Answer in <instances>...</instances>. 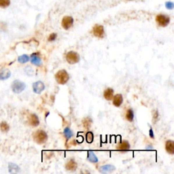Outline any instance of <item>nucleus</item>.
Returning a JSON list of instances; mask_svg holds the SVG:
<instances>
[{"label":"nucleus","mask_w":174,"mask_h":174,"mask_svg":"<svg viewBox=\"0 0 174 174\" xmlns=\"http://www.w3.org/2000/svg\"><path fill=\"white\" fill-rule=\"evenodd\" d=\"M63 134H64V136L65 137V138L67 139H70L71 137H72L73 136V132H72V131L71 130V129L70 128H69V127H66V128L64 129Z\"/></svg>","instance_id":"4be33fe9"},{"label":"nucleus","mask_w":174,"mask_h":174,"mask_svg":"<svg viewBox=\"0 0 174 174\" xmlns=\"http://www.w3.org/2000/svg\"><path fill=\"white\" fill-rule=\"evenodd\" d=\"M149 135H150V138H152V139L155 138V135H154V132H153L152 129H150V131H149Z\"/></svg>","instance_id":"cd10ccee"},{"label":"nucleus","mask_w":174,"mask_h":174,"mask_svg":"<svg viewBox=\"0 0 174 174\" xmlns=\"http://www.w3.org/2000/svg\"><path fill=\"white\" fill-rule=\"evenodd\" d=\"M165 150L170 155L174 154V142L172 140H167L165 143Z\"/></svg>","instance_id":"2eb2a0df"},{"label":"nucleus","mask_w":174,"mask_h":174,"mask_svg":"<svg viewBox=\"0 0 174 174\" xmlns=\"http://www.w3.org/2000/svg\"><path fill=\"white\" fill-rule=\"evenodd\" d=\"M11 76V72L8 69L3 68L0 70V80H6Z\"/></svg>","instance_id":"9d476101"},{"label":"nucleus","mask_w":174,"mask_h":174,"mask_svg":"<svg viewBox=\"0 0 174 174\" xmlns=\"http://www.w3.org/2000/svg\"><path fill=\"white\" fill-rule=\"evenodd\" d=\"M56 37H57V35H56V33H51L50 35H49V37H48V40L49 42H53L54 40H56Z\"/></svg>","instance_id":"bb28decb"},{"label":"nucleus","mask_w":174,"mask_h":174,"mask_svg":"<svg viewBox=\"0 0 174 174\" xmlns=\"http://www.w3.org/2000/svg\"><path fill=\"white\" fill-rule=\"evenodd\" d=\"M78 167L76 162L74 160H70L65 165V169L68 171H75Z\"/></svg>","instance_id":"dca6fc26"},{"label":"nucleus","mask_w":174,"mask_h":174,"mask_svg":"<svg viewBox=\"0 0 174 174\" xmlns=\"http://www.w3.org/2000/svg\"><path fill=\"white\" fill-rule=\"evenodd\" d=\"M156 21L159 26L165 27L169 24L170 18L164 15H159L156 17Z\"/></svg>","instance_id":"39448f33"},{"label":"nucleus","mask_w":174,"mask_h":174,"mask_svg":"<svg viewBox=\"0 0 174 174\" xmlns=\"http://www.w3.org/2000/svg\"><path fill=\"white\" fill-rule=\"evenodd\" d=\"M104 97L106 100H112L113 97H114V90L110 88H106L104 92Z\"/></svg>","instance_id":"f3484780"},{"label":"nucleus","mask_w":174,"mask_h":174,"mask_svg":"<svg viewBox=\"0 0 174 174\" xmlns=\"http://www.w3.org/2000/svg\"><path fill=\"white\" fill-rule=\"evenodd\" d=\"M10 5V0H0V8H6Z\"/></svg>","instance_id":"5701e85b"},{"label":"nucleus","mask_w":174,"mask_h":174,"mask_svg":"<svg viewBox=\"0 0 174 174\" xmlns=\"http://www.w3.org/2000/svg\"><path fill=\"white\" fill-rule=\"evenodd\" d=\"M73 24H74V19H73L72 17H70V16L64 17L61 22L62 27L65 30L70 29L72 27Z\"/></svg>","instance_id":"423d86ee"},{"label":"nucleus","mask_w":174,"mask_h":174,"mask_svg":"<svg viewBox=\"0 0 174 174\" xmlns=\"http://www.w3.org/2000/svg\"><path fill=\"white\" fill-rule=\"evenodd\" d=\"M33 90L36 94H40L45 89V85L42 81H38L33 84Z\"/></svg>","instance_id":"6e6552de"},{"label":"nucleus","mask_w":174,"mask_h":174,"mask_svg":"<svg viewBox=\"0 0 174 174\" xmlns=\"http://www.w3.org/2000/svg\"><path fill=\"white\" fill-rule=\"evenodd\" d=\"M54 78L58 84H65L68 82L70 76H69L68 73L66 72V70H61L56 73V74L54 75Z\"/></svg>","instance_id":"f257e3e1"},{"label":"nucleus","mask_w":174,"mask_h":174,"mask_svg":"<svg viewBox=\"0 0 174 174\" xmlns=\"http://www.w3.org/2000/svg\"><path fill=\"white\" fill-rule=\"evenodd\" d=\"M8 170L10 173H17L20 171V168L15 163H8Z\"/></svg>","instance_id":"6ab92c4d"},{"label":"nucleus","mask_w":174,"mask_h":174,"mask_svg":"<svg viewBox=\"0 0 174 174\" xmlns=\"http://www.w3.org/2000/svg\"><path fill=\"white\" fill-rule=\"evenodd\" d=\"M29 61V56L27 55V54H23V55L19 56L18 57V61H19L20 63H26Z\"/></svg>","instance_id":"412c9836"},{"label":"nucleus","mask_w":174,"mask_h":174,"mask_svg":"<svg viewBox=\"0 0 174 174\" xmlns=\"http://www.w3.org/2000/svg\"><path fill=\"white\" fill-rule=\"evenodd\" d=\"M130 144H129V141H123L122 142L117 145V150L121 152H125L129 150L130 149Z\"/></svg>","instance_id":"4468645a"},{"label":"nucleus","mask_w":174,"mask_h":174,"mask_svg":"<svg viewBox=\"0 0 174 174\" xmlns=\"http://www.w3.org/2000/svg\"><path fill=\"white\" fill-rule=\"evenodd\" d=\"M113 105L116 107H120L123 102V97L121 94H116L113 97Z\"/></svg>","instance_id":"f8f14e48"},{"label":"nucleus","mask_w":174,"mask_h":174,"mask_svg":"<svg viewBox=\"0 0 174 174\" xmlns=\"http://www.w3.org/2000/svg\"><path fill=\"white\" fill-rule=\"evenodd\" d=\"M87 159H88V161H90V163H96L98 162V158L95 155L93 152L92 151H88V156H87Z\"/></svg>","instance_id":"a211bd4d"},{"label":"nucleus","mask_w":174,"mask_h":174,"mask_svg":"<svg viewBox=\"0 0 174 174\" xmlns=\"http://www.w3.org/2000/svg\"><path fill=\"white\" fill-rule=\"evenodd\" d=\"M93 33L95 37L103 38L104 36V28L102 25H95L93 29Z\"/></svg>","instance_id":"0eeeda50"},{"label":"nucleus","mask_w":174,"mask_h":174,"mask_svg":"<svg viewBox=\"0 0 174 174\" xmlns=\"http://www.w3.org/2000/svg\"><path fill=\"white\" fill-rule=\"evenodd\" d=\"M91 124H92V120H91V119L89 118H85V119H84V120H83V125H84L85 128H86V129L90 128Z\"/></svg>","instance_id":"b1692460"},{"label":"nucleus","mask_w":174,"mask_h":174,"mask_svg":"<svg viewBox=\"0 0 174 174\" xmlns=\"http://www.w3.org/2000/svg\"><path fill=\"white\" fill-rule=\"evenodd\" d=\"M129 1H130V0H129Z\"/></svg>","instance_id":"c756f323"},{"label":"nucleus","mask_w":174,"mask_h":174,"mask_svg":"<svg viewBox=\"0 0 174 174\" xmlns=\"http://www.w3.org/2000/svg\"><path fill=\"white\" fill-rule=\"evenodd\" d=\"M33 140L38 144H43L48 139V135L44 131L38 130L33 135Z\"/></svg>","instance_id":"f03ea898"},{"label":"nucleus","mask_w":174,"mask_h":174,"mask_svg":"<svg viewBox=\"0 0 174 174\" xmlns=\"http://www.w3.org/2000/svg\"><path fill=\"white\" fill-rule=\"evenodd\" d=\"M30 61H31L32 64L35 65L36 66H40L42 63L41 58L37 53H33L31 54V57H30Z\"/></svg>","instance_id":"1a4fd4ad"},{"label":"nucleus","mask_w":174,"mask_h":174,"mask_svg":"<svg viewBox=\"0 0 174 174\" xmlns=\"http://www.w3.org/2000/svg\"><path fill=\"white\" fill-rule=\"evenodd\" d=\"M0 129H1L2 131H3V132H7V131L9 130L8 125L5 122H1V125H0Z\"/></svg>","instance_id":"a878e982"},{"label":"nucleus","mask_w":174,"mask_h":174,"mask_svg":"<svg viewBox=\"0 0 174 174\" xmlns=\"http://www.w3.org/2000/svg\"><path fill=\"white\" fill-rule=\"evenodd\" d=\"M126 119L129 122H132L133 120V118H134V113H133V111L131 110V109H129L126 112Z\"/></svg>","instance_id":"aec40b11"},{"label":"nucleus","mask_w":174,"mask_h":174,"mask_svg":"<svg viewBox=\"0 0 174 174\" xmlns=\"http://www.w3.org/2000/svg\"><path fill=\"white\" fill-rule=\"evenodd\" d=\"M11 88L13 91L15 93L19 94L21 93L25 89L26 84L22 81H20L19 80H16L13 82L11 85Z\"/></svg>","instance_id":"7ed1b4c3"},{"label":"nucleus","mask_w":174,"mask_h":174,"mask_svg":"<svg viewBox=\"0 0 174 174\" xmlns=\"http://www.w3.org/2000/svg\"><path fill=\"white\" fill-rule=\"evenodd\" d=\"M145 150H153L154 148L152 145H148L146 147H145Z\"/></svg>","instance_id":"c85d7f7f"},{"label":"nucleus","mask_w":174,"mask_h":174,"mask_svg":"<svg viewBox=\"0 0 174 174\" xmlns=\"http://www.w3.org/2000/svg\"><path fill=\"white\" fill-rule=\"evenodd\" d=\"M29 122L32 127H37L40 124V120L38 116L35 114H31L29 118Z\"/></svg>","instance_id":"ddd939ff"},{"label":"nucleus","mask_w":174,"mask_h":174,"mask_svg":"<svg viewBox=\"0 0 174 174\" xmlns=\"http://www.w3.org/2000/svg\"><path fill=\"white\" fill-rule=\"evenodd\" d=\"M80 55L76 52L70 51L66 54V60L70 64H76L80 61Z\"/></svg>","instance_id":"20e7f679"},{"label":"nucleus","mask_w":174,"mask_h":174,"mask_svg":"<svg viewBox=\"0 0 174 174\" xmlns=\"http://www.w3.org/2000/svg\"><path fill=\"white\" fill-rule=\"evenodd\" d=\"M86 141L88 143H92L93 141V139H94V136H93V134L92 132H88L86 133Z\"/></svg>","instance_id":"393cba45"},{"label":"nucleus","mask_w":174,"mask_h":174,"mask_svg":"<svg viewBox=\"0 0 174 174\" xmlns=\"http://www.w3.org/2000/svg\"><path fill=\"white\" fill-rule=\"evenodd\" d=\"M116 169V167L112 165H103L100 167V171L102 173H111Z\"/></svg>","instance_id":"9b49d317"}]
</instances>
